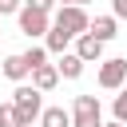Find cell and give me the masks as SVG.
Masks as SVG:
<instances>
[{
	"mask_svg": "<svg viewBox=\"0 0 127 127\" xmlns=\"http://www.w3.org/2000/svg\"><path fill=\"white\" fill-rule=\"evenodd\" d=\"M12 107H16V115H20V127H24V123H36L40 111H44V91H36L32 83H16Z\"/></svg>",
	"mask_w": 127,
	"mask_h": 127,
	"instance_id": "obj_1",
	"label": "cell"
},
{
	"mask_svg": "<svg viewBox=\"0 0 127 127\" xmlns=\"http://www.w3.org/2000/svg\"><path fill=\"white\" fill-rule=\"evenodd\" d=\"M87 20H91V16H87L83 4H60V8H52V24L64 28L71 40H75L79 32H87Z\"/></svg>",
	"mask_w": 127,
	"mask_h": 127,
	"instance_id": "obj_2",
	"label": "cell"
},
{
	"mask_svg": "<svg viewBox=\"0 0 127 127\" xmlns=\"http://www.w3.org/2000/svg\"><path fill=\"white\" fill-rule=\"evenodd\" d=\"M67 115H71V127H99L103 123V107L95 95H75Z\"/></svg>",
	"mask_w": 127,
	"mask_h": 127,
	"instance_id": "obj_3",
	"label": "cell"
},
{
	"mask_svg": "<svg viewBox=\"0 0 127 127\" xmlns=\"http://www.w3.org/2000/svg\"><path fill=\"white\" fill-rule=\"evenodd\" d=\"M99 87L103 91H119L123 83H127V60L123 56H111V60H99Z\"/></svg>",
	"mask_w": 127,
	"mask_h": 127,
	"instance_id": "obj_4",
	"label": "cell"
},
{
	"mask_svg": "<svg viewBox=\"0 0 127 127\" xmlns=\"http://www.w3.org/2000/svg\"><path fill=\"white\" fill-rule=\"evenodd\" d=\"M16 20H20V32H24L28 40H40V36L52 28V16H48V12H36V8H28V4H20Z\"/></svg>",
	"mask_w": 127,
	"mask_h": 127,
	"instance_id": "obj_5",
	"label": "cell"
},
{
	"mask_svg": "<svg viewBox=\"0 0 127 127\" xmlns=\"http://www.w3.org/2000/svg\"><path fill=\"white\" fill-rule=\"evenodd\" d=\"M71 44H75V56H79L83 64H99V60H103V44H99L91 32H79Z\"/></svg>",
	"mask_w": 127,
	"mask_h": 127,
	"instance_id": "obj_6",
	"label": "cell"
},
{
	"mask_svg": "<svg viewBox=\"0 0 127 127\" xmlns=\"http://www.w3.org/2000/svg\"><path fill=\"white\" fill-rule=\"evenodd\" d=\"M87 32H91L99 44H111V40L119 36V20H115V16H95V20H87Z\"/></svg>",
	"mask_w": 127,
	"mask_h": 127,
	"instance_id": "obj_7",
	"label": "cell"
},
{
	"mask_svg": "<svg viewBox=\"0 0 127 127\" xmlns=\"http://www.w3.org/2000/svg\"><path fill=\"white\" fill-rule=\"evenodd\" d=\"M28 79H32V87H36V91H44V95H48V91L60 83V71H56V64H40V67H32V71H28Z\"/></svg>",
	"mask_w": 127,
	"mask_h": 127,
	"instance_id": "obj_8",
	"label": "cell"
},
{
	"mask_svg": "<svg viewBox=\"0 0 127 127\" xmlns=\"http://www.w3.org/2000/svg\"><path fill=\"white\" fill-rule=\"evenodd\" d=\"M56 71H60V79H79V75H83V60H79L75 52H60Z\"/></svg>",
	"mask_w": 127,
	"mask_h": 127,
	"instance_id": "obj_9",
	"label": "cell"
},
{
	"mask_svg": "<svg viewBox=\"0 0 127 127\" xmlns=\"http://www.w3.org/2000/svg\"><path fill=\"white\" fill-rule=\"evenodd\" d=\"M67 44H71V36H67L64 28H56V24H52V28L44 32V52H48V56H60V52H67Z\"/></svg>",
	"mask_w": 127,
	"mask_h": 127,
	"instance_id": "obj_10",
	"label": "cell"
},
{
	"mask_svg": "<svg viewBox=\"0 0 127 127\" xmlns=\"http://www.w3.org/2000/svg\"><path fill=\"white\" fill-rule=\"evenodd\" d=\"M36 123H40V127H71V115H67L64 107H44Z\"/></svg>",
	"mask_w": 127,
	"mask_h": 127,
	"instance_id": "obj_11",
	"label": "cell"
},
{
	"mask_svg": "<svg viewBox=\"0 0 127 127\" xmlns=\"http://www.w3.org/2000/svg\"><path fill=\"white\" fill-rule=\"evenodd\" d=\"M0 71H4V79H12V83H24V79H28V64H24L20 56H8Z\"/></svg>",
	"mask_w": 127,
	"mask_h": 127,
	"instance_id": "obj_12",
	"label": "cell"
},
{
	"mask_svg": "<svg viewBox=\"0 0 127 127\" xmlns=\"http://www.w3.org/2000/svg\"><path fill=\"white\" fill-rule=\"evenodd\" d=\"M20 60H24V64H28V71H32V67L48 64V52H44V44H32L28 52H20Z\"/></svg>",
	"mask_w": 127,
	"mask_h": 127,
	"instance_id": "obj_13",
	"label": "cell"
},
{
	"mask_svg": "<svg viewBox=\"0 0 127 127\" xmlns=\"http://www.w3.org/2000/svg\"><path fill=\"white\" fill-rule=\"evenodd\" d=\"M111 119H119V123H127V83L119 87V95H115V103H111Z\"/></svg>",
	"mask_w": 127,
	"mask_h": 127,
	"instance_id": "obj_14",
	"label": "cell"
},
{
	"mask_svg": "<svg viewBox=\"0 0 127 127\" xmlns=\"http://www.w3.org/2000/svg\"><path fill=\"white\" fill-rule=\"evenodd\" d=\"M0 127H20V115H16L12 99H8V103H0Z\"/></svg>",
	"mask_w": 127,
	"mask_h": 127,
	"instance_id": "obj_15",
	"label": "cell"
},
{
	"mask_svg": "<svg viewBox=\"0 0 127 127\" xmlns=\"http://www.w3.org/2000/svg\"><path fill=\"white\" fill-rule=\"evenodd\" d=\"M20 4H24V0H0V20H4V16H16Z\"/></svg>",
	"mask_w": 127,
	"mask_h": 127,
	"instance_id": "obj_16",
	"label": "cell"
},
{
	"mask_svg": "<svg viewBox=\"0 0 127 127\" xmlns=\"http://www.w3.org/2000/svg\"><path fill=\"white\" fill-rule=\"evenodd\" d=\"M28 8H36V12H48L52 16V8H56V0H24Z\"/></svg>",
	"mask_w": 127,
	"mask_h": 127,
	"instance_id": "obj_17",
	"label": "cell"
},
{
	"mask_svg": "<svg viewBox=\"0 0 127 127\" xmlns=\"http://www.w3.org/2000/svg\"><path fill=\"white\" fill-rule=\"evenodd\" d=\"M111 16L115 20H127V0H111Z\"/></svg>",
	"mask_w": 127,
	"mask_h": 127,
	"instance_id": "obj_18",
	"label": "cell"
},
{
	"mask_svg": "<svg viewBox=\"0 0 127 127\" xmlns=\"http://www.w3.org/2000/svg\"><path fill=\"white\" fill-rule=\"evenodd\" d=\"M99 127H127V123H119V119H111V123H99Z\"/></svg>",
	"mask_w": 127,
	"mask_h": 127,
	"instance_id": "obj_19",
	"label": "cell"
},
{
	"mask_svg": "<svg viewBox=\"0 0 127 127\" xmlns=\"http://www.w3.org/2000/svg\"><path fill=\"white\" fill-rule=\"evenodd\" d=\"M56 4H91V0H56Z\"/></svg>",
	"mask_w": 127,
	"mask_h": 127,
	"instance_id": "obj_20",
	"label": "cell"
},
{
	"mask_svg": "<svg viewBox=\"0 0 127 127\" xmlns=\"http://www.w3.org/2000/svg\"><path fill=\"white\" fill-rule=\"evenodd\" d=\"M24 127H40V123H24Z\"/></svg>",
	"mask_w": 127,
	"mask_h": 127,
	"instance_id": "obj_21",
	"label": "cell"
}]
</instances>
